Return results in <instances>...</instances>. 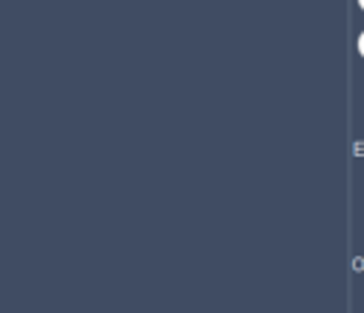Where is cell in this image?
Returning a JSON list of instances; mask_svg holds the SVG:
<instances>
[{
	"label": "cell",
	"instance_id": "cell-1",
	"mask_svg": "<svg viewBox=\"0 0 364 313\" xmlns=\"http://www.w3.org/2000/svg\"><path fill=\"white\" fill-rule=\"evenodd\" d=\"M355 48H358V54H361V57H364V31H361V34H358V40H355Z\"/></svg>",
	"mask_w": 364,
	"mask_h": 313
},
{
	"label": "cell",
	"instance_id": "cell-2",
	"mask_svg": "<svg viewBox=\"0 0 364 313\" xmlns=\"http://www.w3.org/2000/svg\"><path fill=\"white\" fill-rule=\"evenodd\" d=\"M358 6H361V9H364V0H358Z\"/></svg>",
	"mask_w": 364,
	"mask_h": 313
}]
</instances>
